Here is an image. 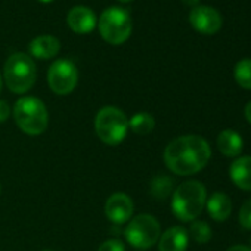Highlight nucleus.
Instances as JSON below:
<instances>
[{
	"label": "nucleus",
	"instance_id": "obj_1",
	"mask_svg": "<svg viewBox=\"0 0 251 251\" xmlns=\"http://www.w3.org/2000/svg\"><path fill=\"white\" fill-rule=\"evenodd\" d=\"M211 157L208 142L197 135L173 139L164 150L163 158L170 172L179 176H191L201 172Z\"/></svg>",
	"mask_w": 251,
	"mask_h": 251
},
{
	"label": "nucleus",
	"instance_id": "obj_2",
	"mask_svg": "<svg viewBox=\"0 0 251 251\" xmlns=\"http://www.w3.org/2000/svg\"><path fill=\"white\" fill-rule=\"evenodd\" d=\"M207 202L205 186L198 180H186L173 191L172 211L182 222H194Z\"/></svg>",
	"mask_w": 251,
	"mask_h": 251
},
{
	"label": "nucleus",
	"instance_id": "obj_3",
	"mask_svg": "<svg viewBox=\"0 0 251 251\" xmlns=\"http://www.w3.org/2000/svg\"><path fill=\"white\" fill-rule=\"evenodd\" d=\"M14 118L21 132L30 136L45 133L49 124L46 105L36 96L20 98L14 106Z\"/></svg>",
	"mask_w": 251,
	"mask_h": 251
},
{
	"label": "nucleus",
	"instance_id": "obj_4",
	"mask_svg": "<svg viewBox=\"0 0 251 251\" xmlns=\"http://www.w3.org/2000/svg\"><path fill=\"white\" fill-rule=\"evenodd\" d=\"M129 132V118L117 106H103L95 117V133L109 147L120 145Z\"/></svg>",
	"mask_w": 251,
	"mask_h": 251
},
{
	"label": "nucleus",
	"instance_id": "obj_5",
	"mask_svg": "<svg viewBox=\"0 0 251 251\" xmlns=\"http://www.w3.org/2000/svg\"><path fill=\"white\" fill-rule=\"evenodd\" d=\"M3 75L9 90L17 95H23L34 86L37 78V68L31 56L23 52H17L8 58Z\"/></svg>",
	"mask_w": 251,
	"mask_h": 251
},
{
	"label": "nucleus",
	"instance_id": "obj_6",
	"mask_svg": "<svg viewBox=\"0 0 251 251\" xmlns=\"http://www.w3.org/2000/svg\"><path fill=\"white\" fill-rule=\"evenodd\" d=\"M98 28L105 42L111 45H121L130 37L133 24L127 11L118 6H111L99 17Z\"/></svg>",
	"mask_w": 251,
	"mask_h": 251
},
{
	"label": "nucleus",
	"instance_id": "obj_7",
	"mask_svg": "<svg viewBox=\"0 0 251 251\" xmlns=\"http://www.w3.org/2000/svg\"><path fill=\"white\" fill-rule=\"evenodd\" d=\"M127 242L139 250H147L155 245L161 236L160 222L151 214H138L127 222L124 230Z\"/></svg>",
	"mask_w": 251,
	"mask_h": 251
},
{
	"label": "nucleus",
	"instance_id": "obj_8",
	"mask_svg": "<svg viewBox=\"0 0 251 251\" xmlns=\"http://www.w3.org/2000/svg\"><path fill=\"white\" fill-rule=\"evenodd\" d=\"M78 81V71L70 59H58L48 70V84L56 95L71 93Z\"/></svg>",
	"mask_w": 251,
	"mask_h": 251
},
{
	"label": "nucleus",
	"instance_id": "obj_9",
	"mask_svg": "<svg viewBox=\"0 0 251 251\" xmlns=\"http://www.w3.org/2000/svg\"><path fill=\"white\" fill-rule=\"evenodd\" d=\"M189 23L201 34H214L220 30L222 15L211 6H195L189 14Z\"/></svg>",
	"mask_w": 251,
	"mask_h": 251
},
{
	"label": "nucleus",
	"instance_id": "obj_10",
	"mask_svg": "<svg viewBox=\"0 0 251 251\" xmlns=\"http://www.w3.org/2000/svg\"><path fill=\"white\" fill-rule=\"evenodd\" d=\"M135 205L127 194L115 192L105 202V216L114 225H124L132 219Z\"/></svg>",
	"mask_w": 251,
	"mask_h": 251
},
{
	"label": "nucleus",
	"instance_id": "obj_11",
	"mask_svg": "<svg viewBox=\"0 0 251 251\" xmlns=\"http://www.w3.org/2000/svg\"><path fill=\"white\" fill-rule=\"evenodd\" d=\"M68 27L77 34H89L96 27V15L86 6H75L68 12Z\"/></svg>",
	"mask_w": 251,
	"mask_h": 251
},
{
	"label": "nucleus",
	"instance_id": "obj_12",
	"mask_svg": "<svg viewBox=\"0 0 251 251\" xmlns=\"http://www.w3.org/2000/svg\"><path fill=\"white\" fill-rule=\"evenodd\" d=\"M188 244V230L182 226H173L160 236L158 251H186Z\"/></svg>",
	"mask_w": 251,
	"mask_h": 251
},
{
	"label": "nucleus",
	"instance_id": "obj_13",
	"mask_svg": "<svg viewBox=\"0 0 251 251\" xmlns=\"http://www.w3.org/2000/svg\"><path fill=\"white\" fill-rule=\"evenodd\" d=\"M232 182L242 191H251V157L244 155L236 158L229 169Z\"/></svg>",
	"mask_w": 251,
	"mask_h": 251
},
{
	"label": "nucleus",
	"instance_id": "obj_14",
	"mask_svg": "<svg viewBox=\"0 0 251 251\" xmlns=\"http://www.w3.org/2000/svg\"><path fill=\"white\" fill-rule=\"evenodd\" d=\"M30 53L37 59H52L61 50V42L53 36H39L30 43Z\"/></svg>",
	"mask_w": 251,
	"mask_h": 251
},
{
	"label": "nucleus",
	"instance_id": "obj_15",
	"mask_svg": "<svg viewBox=\"0 0 251 251\" xmlns=\"http://www.w3.org/2000/svg\"><path fill=\"white\" fill-rule=\"evenodd\" d=\"M210 217L216 222L226 220L232 213V201L223 192H214L205 202Z\"/></svg>",
	"mask_w": 251,
	"mask_h": 251
},
{
	"label": "nucleus",
	"instance_id": "obj_16",
	"mask_svg": "<svg viewBox=\"0 0 251 251\" xmlns=\"http://www.w3.org/2000/svg\"><path fill=\"white\" fill-rule=\"evenodd\" d=\"M242 138L235 130L226 129L220 132V135L217 136V150L225 157H238L242 151Z\"/></svg>",
	"mask_w": 251,
	"mask_h": 251
},
{
	"label": "nucleus",
	"instance_id": "obj_17",
	"mask_svg": "<svg viewBox=\"0 0 251 251\" xmlns=\"http://www.w3.org/2000/svg\"><path fill=\"white\" fill-rule=\"evenodd\" d=\"M129 129L136 135H150L155 129V118L150 112H138L129 120Z\"/></svg>",
	"mask_w": 251,
	"mask_h": 251
},
{
	"label": "nucleus",
	"instance_id": "obj_18",
	"mask_svg": "<svg viewBox=\"0 0 251 251\" xmlns=\"http://www.w3.org/2000/svg\"><path fill=\"white\" fill-rule=\"evenodd\" d=\"M175 188V182L170 176L160 175L151 182V195L157 200H166Z\"/></svg>",
	"mask_w": 251,
	"mask_h": 251
},
{
	"label": "nucleus",
	"instance_id": "obj_19",
	"mask_svg": "<svg viewBox=\"0 0 251 251\" xmlns=\"http://www.w3.org/2000/svg\"><path fill=\"white\" fill-rule=\"evenodd\" d=\"M233 75L236 83L244 87L251 90V59H242L235 65Z\"/></svg>",
	"mask_w": 251,
	"mask_h": 251
},
{
	"label": "nucleus",
	"instance_id": "obj_20",
	"mask_svg": "<svg viewBox=\"0 0 251 251\" xmlns=\"http://www.w3.org/2000/svg\"><path fill=\"white\" fill-rule=\"evenodd\" d=\"M188 235H191V238L194 241H197L198 244H205L211 239V227L208 226V223L202 222V220H194L191 223L189 232Z\"/></svg>",
	"mask_w": 251,
	"mask_h": 251
},
{
	"label": "nucleus",
	"instance_id": "obj_21",
	"mask_svg": "<svg viewBox=\"0 0 251 251\" xmlns=\"http://www.w3.org/2000/svg\"><path fill=\"white\" fill-rule=\"evenodd\" d=\"M239 223L244 229H251V198L245 201L239 210Z\"/></svg>",
	"mask_w": 251,
	"mask_h": 251
},
{
	"label": "nucleus",
	"instance_id": "obj_22",
	"mask_svg": "<svg viewBox=\"0 0 251 251\" xmlns=\"http://www.w3.org/2000/svg\"><path fill=\"white\" fill-rule=\"evenodd\" d=\"M98 251H126V247H124L123 241L112 238V239L103 241V242L99 245Z\"/></svg>",
	"mask_w": 251,
	"mask_h": 251
},
{
	"label": "nucleus",
	"instance_id": "obj_23",
	"mask_svg": "<svg viewBox=\"0 0 251 251\" xmlns=\"http://www.w3.org/2000/svg\"><path fill=\"white\" fill-rule=\"evenodd\" d=\"M11 114H12L11 105H9L6 100L0 99V123L8 121V120H9V117H11Z\"/></svg>",
	"mask_w": 251,
	"mask_h": 251
},
{
	"label": "nucleus",
	"instance_id": "obj_24",
	"mask_svg": "<svg viewBox=\"0 0 251 251\" xmlns=\"http://www.w3.org/2000/svg\"><path fill=\"white\" fill-rule=\"evenodd\" d=\"M244 115H245L247 121L251 124V102H248V103L245 105V108H244Z\"/></svg>",
	"mask_w": 251,
	"mask_h": 251
},
{
	"label": "nucleus",
	"instance_id": "obj_25",
	"mask_svg": "<svg viewBox=\"0 0 251 251\" xmlns=\"http://www.w3.org/2000/svg\"><path fill=\"white\" fill-rule=\"evenodd\" d=\"M226 251H251V248L247 245H233V247L227 248Z\"/></svg>",
	"mask_w": 251,
	"mask_h": 251
},
{
	"label": "nucleus",
	"instance_id": "obj_26",
	"mask_svg": "<svg viewBox=\"0 0 251 251\" xmlns=\"http://www.w3.org/2000/svg\"><path fill=\"white\" fill-rule=\"evenodd\" d=\"M182 2L186 5V6H191V8H195V6H198V3H200V0H182Z\"/></svg>",
	"mask_w": 251,
	"mask_h": 251
},
{
	"label": "nucleus",
	"instance_id": "obj_27",
	"mask_svg": "<svg viewBox=\"0 0 251 251\" xmlns=\"http://www.w3.org/2000/svg\"><path fill=\"white\" fill-rule=\"evenodd\" d=\"M39 2H42V3H50V2H53V0H39Z\"/></svg>",
	"mask_w": 251,
	"mask_h": 251
},
{
	"label": "nucleus",
	"instance_id": "obj_28",
	"mask_svg": "<svg viewBox=\"0 0 251 251\" xmlns=\"http://www.w3.org/2000/svg\"><path fill=\"white\" fill-rule=\"evenodd\" d=\"M2 86H3V81H2V74H0V90H2Z\"/></svg>",
	"mask_w": 251,
	"mask_h": 251
},
{
	"label": "nucleus",
	"instance_id": "obj_29",
	"mask_svg": "<svg viewBox=\"0 0 251 251\" xmlns=\"http://www.w3.org/2000/svg\"><path fill=\"white\" fill-rule=\"evenodd\" d=\"M121 3H129V2H132V0H120Z\"/></svg>",
	"mask_w": 251,
	"mask_h": 251
},
{
	"label": "nucleus",
	"instance_id": "obj_30",
	"mask_svg": "<svg viewBox=\"0 0 251 251\" xmlns=\"http://www.w3.org/2000/svg\"><path fill=\"white\" fill-rule=\"evenodd\" d=\"M42 251H53V250H42Z\"/></svg>",
	"mask_w": 251,
	"mask_h": 251
},
{
	"label": "nucleus",
	"instance_id": "obj_31",
	"mask_svg": "<svg viewBox=\"0 0 251 251\" xmlns=\"http://www.w3.org/2000/svg\"><path fill=\"white\" fill-rule=\"evenodd\" d=\"M250 248H251V238H250Z\"/></svg>",
	"mask_w": 251,
	"mask_h": 251
},
{
	"label": "nucleus",
	"instance_id": "obj_32",
	"mask_svg": "<svg viewBox=\"0 0 251 251\" xmlns=\"http://www.w3.org/2000/svg\"><path fill=\"white\" fill-rule=\"evenodd\" d=\"M0 192H2V185H0Z\"/></svg>",
	"mask_w": 251,
	"mask_h": 251
}]
</instances>
